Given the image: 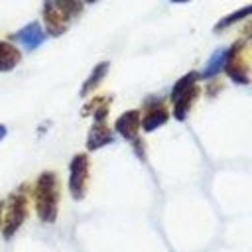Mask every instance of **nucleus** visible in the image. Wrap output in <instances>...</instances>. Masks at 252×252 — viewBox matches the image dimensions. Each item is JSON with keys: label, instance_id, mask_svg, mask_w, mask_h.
<instances>
[{"label": "nucleus", "instance_id": "nucleus-3", "mask_svg": "<svg viewBox=\"0 0 252 252\" xmlns=\"http://www.w3.org/2000/svg\"><path fill=\"white\" fill-rule=\"evenodd\" d=\"M248 43L244 39L234 41V45L226 51V61H224V71L226 75L240 85H248L250 77H248Z\"/></svg>", "mask_w": 252, "mask_h": 252}, {"label": "nucleus", "instance_id": "nucleus-16", "mask_svg": "<svg viewBox=\"0 0 252 252\" xmlns=\"http://www.w3.org/2000/svg\"><path fill=\"white\" fill-rule=\"evenodd\" d=\"M250 14V6H244L242 10H238V12H232V14H228L226 18H222L220 22H217V26H215V32H219V30H222V28H228L232 22H238V20H242V18H246Z\"/></svg>", "mask_w": 252, "mask_h": 252}, {"label": "nucleus", "instance_id": "nucleus-8", "mask_svg": "<svg viewBox=\"0 0 252 252\" xmlns=\"http://www.w3.org/2000/svg\"><path fill=\"white\" fill-rule=\"evenodd\" d=\"M140 120H142L140 110H126L124 114L118 116L114 128L122 138L136 144L138 142V132H140Z\"/></svg>", "mask_w": 252, "mask_h": 252}, {"label": "nucleus", "instance_id": "nucleus-18", "mask_svg": "<svg viewBox=\"0 0 252 252\" xmlns=\"http://www.w3.org/2000/svg\"><path fill=\"white\" fill-rule=\"evenodd\" d=\"M171 2H177V4H181V2H189V0H171Z\"/></svg>", "mask_w": 252, "mask_h": 252}, {"label": "nucleus", "instance_id": "nucleus-15", "mask_svg": "<svg viewBox=\"0 0 252 252\" xmlns=\"http://www.w3.org/2000/svg\"><path fill=\"white\" fill-rule=\"evenodd\" d=\"M51 4L69 20H75L83 12V0H51Z\"/></svg>", "mask_w": 252, "mask_h": 252}, {"label": "nucleus", "instance_id": "nucleus-4", "mask_svg": "<svg viewBox=\"0 0 252 252\" xmlns=\"http://www.w3.org/2000/svg\"><path fill=\"white\" fill-rule=\"evenodd\" d=\"M28 217V197L24 187L16 193H12L8 197V205H6V220H4V236L10 238L26 220Z\"/></svg>", "mask_w": 252, "mask_h": 252}, {"label": "nucleus", "instance_id": "nucleus-12", "mask_svg": "<svg viewBox=\"0 0 252 252\" xmlns=\"http://www.w3.org/2000/svg\"><path fill=\"white\" fill-rule=\"evenodd\" d=\"M20 59H22L20 49L0 39V71H12L20 63Z\"/></svg>", "mask_w": 252, "mask_h": 252}, {"label": "nucleus", "instance_id": "nucleus-11", "mask_svg": "<svg viewBox=\"0 0 252 252\" xmlns=\"http://www.w3.org/2000/svg\"><path fill=\"white\" fill-rule=\"evenodd\" d=\"M110 100H112V96H108V94H104V96H94L93 100H89V102L85 104L83 114H85V116L93 114L94 122H104V118H106V114H108V104H110Z\"/></svg>", "mask_w": 252, "mask_h": 252}, {"label": "nucleus", "instance_id": "nucleus-6", "mask_svg": "<svg viewBox=\"0 0 252 252\" xmlns=\"http://www.w3.org/2000/svg\"><path fill=\"white\" fill-rule=\"evenodd\" d=\"M169 118V112H167V106L161 98H148L146 104H144V116L140 120V126L146 130V132H152L159 126H163Z\"/></svg>", "mask_w": 252, "mask_h": 252}, {"label": "nucleus", "instance_id": "nucleus-14", "mask_svg": "<svg viewBox=\"0 0 252 252\" xmlns=\"http://www.w3.org/2000/svg\"><path fill=\"white\" fill-rule=\"evenodd\" d=\"M106 71H108V61H102V63H98V65L93 69V73L89 75V79L85 81V85H83V89H81V96H87L91 91H94V89L98 87V83L104 79Z\"/></svg>", "mask_w": 252, "mask_h": 252}, {"label": "nucleus", "instance_id": "nucleus-13", "mask_svg": "<svg viewBox=\"0 0 252 252\" xmlns=\"http://www.w3.org/2000/svg\"><path fill=\"white\" fill-rule=\"evenodd\" d=\"M226 51H228V49H224V47L217 49V51H215V53L211 55L209 63L205 65V69H203V73H201L199 77H203V79H211V77L219 75V73H220V69H224V61H226Z\"/></svg>", "mask_w": 252, "mask_h": 252}, {"label": "nucleus", "instance_id": "nucleus-5", "mask_svg": "<svg viewBox=\"0 0 252 252\" xmlns=\"http://www.w3.org/2000/svg\"><path fill=\"white\" fill-rule=\"evenodd\" d=\"M89 156L87 154H77L71 159L69 165V191L71 197L75 201H81L87 195V187H89Z\"/></svg>", "mask_w": 252, "mask_h": 252}, {"label": "nucleus", "instance_id": "nucleus-2", "mask_svg": "<svg viewBox=\"0 0 252 252\" xmlns=\"http://www.w3.org/2000/svg\"><path fill=\"white\" fill-rule=\"evenodd\" d=\"M197 79L199 73L191 71L187 75H183L171 89V102H173V116L177 120H185V116L189 114L193 102L199 96V87H197Z\"/></svg>", "mask_w": 252, "mask_h": 252}, {"label": "nucleus", "instance_id": "nucleus-1", "mask_svg": "<svg viewBox=\"0 0 252 252\" xmlns=\"http://www.w3.org/2000/svg\"><path fill=\"white\" fill-rule=\"evenodd\" d=\"M35 213L43 222H55L59 211V179L53 171H43L33 189Z\"/></svg>", "mask_w": 252, "mask_h": 252}, {"label": "nucleus", "instance_id": "nucleus-17", "mask_svg": "<svg viewBox=\"0 0 252 252\" xmlns=\"http://www.w3.org/2000/svg\"><path fill=\"white\" fill-rule=\"evenodd\" d=\"M4 136H6V126H2V124H0V140H2Z\"/></svg>", "mask_w": 252, "mask_h": 252}, {"label": "nucleus", "instance_id": "nucleus-9", "mask_svg": "<svg viewBox=\"0 0 252 252\" xmlns=\"http://www.w3.org/2000/svg\"><path fill=\"white\" fill-rule=\"evenodd\" d=\"M12 39L20 41V43H22L24 47H28V49H35V47H39V45L45 41V32L41 30V26H39L37 22H32V24L24 26L20 32H16V33L12 35Z\"/></svg>", "mask_w": 252, "mask_h": 252}, {"label": "nucleus", "instance_id": "nucleus-10", "mask_svg": "<svg viewBox=\"0 0 252 252\" xmlns=\"http://www.w3.org/2000/svg\"><path fill=\"white\" fill-rule=\"evenodd\" d=\"M112 140H114V136H112V130L106 126V122H94L87 136V150L94 152V150L110 144Z\"/></svg>", "mask_w": 252, "mask_h": 252}, {"label": "nucleus", "instance_id": "nucleus-19", "mask_svg": "<svg viewBox=\"0 0 252 252\" xmlns=\"http://www.w3.org/2000/svg\"><path fill=\"white\" fill-rule=\"evenodd\" d=\"M0 215H2V201H0Z\"/></svg>", "mask_w": 252, "mask_h": 252}, {"label": "nucleus", "instance_id": "nucleus-7", "mask_svg": "<svg viewBox=\"0 0 252 252\" xmlns=\"http://www.w3.org/2000/svg\"><path fill=\"white\" fill-rule=\"evenodd\" d=\"M43 22H45V30H47L49 35H61V33H65L67 28H69V24H71V20L63 12H59L51 4V0H45L43 2Z\"/></svg>", "mask_w": 252, "mask_h": 252}, {"label": "nucleus", "instance_id": "nucleus-20", "mask_svg": "<svg viewBox=\"0 0 252 252\" xmlns=\"http://www.w3.org/2000/svg\"><path fill=\"white\" fill-rule=\"evenodd\" d=\"M85 2H96V0H85Z\"/></svg>", "mask_w": 252, "mask_h": 252}]
</instances>
